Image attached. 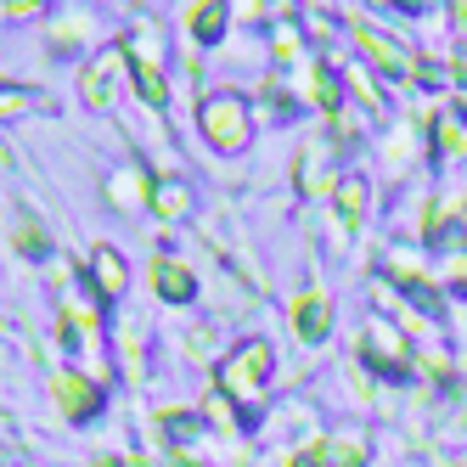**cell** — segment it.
Returning <instances> with one entry per match:
<instances>
[{
    "mask_svg": "<svg viewBox=\"0 0 467 467\" xmlns=\"http://www.w3.org/2000/svg\"><path fill=\"white\" fill-rule=\"evenodd\" d=\"M197 119H203L209 141H214V147H225V152L248 141V108H243V96H237V90H214V96H203Z\"/></svg>",
    "mask_w": 467,
    "mask_h": 467,
    "instance_id": "cell-1",
    "label": "cell"
},
{
    "mask_svg": "<svg viewBox=\"0 0 467 467\" xmlns=\"http://www.w3.org/2000/svg\"><path fill=\"white\" fill-rule=\"evenodd\" d=\"M360 355L378 366L383 378H406L411 372V344L394 321H366V338H360Z\"/></svg>",
    "mask_w": 467,
    "mask_h": 467,
    "instance_id": "cell-2",
    "label": "cell"
},
{
    "mask_svg": "<svg viewBox=\"0 0 467 467\" xmlns=\"http://www.w3.org/2000/svg\"><path fill=\"white\" fill-rule=\"evenodd\" d=\"M265 378H271V349H265V344H243L237 360L225 366V389H237L243 400H254Z\"/></svg>",
    "mask_w": 467,
    "mask_h": 467,
    "instance_id": "cell-3",
    "label": "cell"
},
{
    "mask_svg": "<svg viewBox=\"0 0 467 467\" xmlns=\"http://www.w3.org/2000/svg\"><path fill=\"white\" fill-rule=\"evenodd\" d=\"M57 400H62V411H68L74 422H85V417L102 411V394H96L85 378H74V372H62V378H57Z\"/></svg>",
    "mask_w": 467,
    "mask_h": 467,
    "instance_id": "cell-4",
    "label": "cell"
},
{
    "mask_svg": "<svg viewBox=\"0 0 467 467\" xmlns=\"http://www.w3.org/2000/svg\"><path fill=\"white\" fill-rule=\"evenodd\" d=\"M293 321H298V332H305V344H321L327 332H332V305H327L321 293H305L293 305Z\"/></svg>",
    "mask_w": 467,
    "mask_h": 467,
    "instance_id": "cell-5",
    "label": "cell"
},
{
    "mask_svg": "<svg viewBox=\"0 0 467 467\" xmlns=\"http://www.w3.org/2000/svg\"><path fill=\"white\" fill-rule=\"evenodd\" d=\"M152 282H158V293L170 298V305H186V298L197 293V276L186 271V265H175V259H158L152 265Z\"/></svg>",
    "mask_w": 467,
    "mask_h": 467,
    "instance_id": "cell-6",
    "label": "cell"
},
{
    "mask_svg": "<svg viewBox=\"0 0 467 467\" xmlns=\"http://www.w3.org/2000/svg\"><path fill=\"white\" fill-rule=\"evenodd\" d=\"M321 152H327V141H321V136H316L305 152H298V192H310V197L332 192V175L321 170Z\"/></svg>",
    "mask_w": 467,
    "mask_h": 467,
    "instance_id": "cell-7",
    "label": "cell"
},
{
    "mask_svg": "<svg viewBox=\"0 0 467 467\" xmlns=\"http://www.w3.org/2000/svg\"><path fill=\"white\" fill-rule=\"evenodd\" d=\"M360 46H366V57H372V62H378V68H383L389 79H400V74H406V51H400L389 35H372V28H360Z\"/></svg>",
    "mask_w": 467,
    "mask_h": 467,
    "instance_id": "cell-8",
    "label": "cell"
},
{
    "mask_svg": "<svg viewBox=\"0 0 467 467\" xmlns=\"http://www.w3.org/2000/svg\"><path fill=\"white\" fill-rule=\"evenodd\" d=\"M366 456H372V451L360 445V433H338V440L321 445V462L327 467H366Z\"/></svg>",
    "mask_w": 467,
    "mask_h": 467,
    "instance_id": "cell-9",
    "label": "cell"
},
{
    "mask_svg": "<svg viewBox=\"0 0 467 467\" xmlns=\"http://www.w3.org/2000/svg\"><path fill=\"white\" fill-rule=\"evenodd\" d=\"M147 203H152L158 214H170V220H175V214H186L192 192H186L181 181H152V186H147Z\"/></svg>",
    "mask_w": 467,
    "mask_h": 467,
    "instance_id": "cell-10",
    "label": "cell"
},
{
    "mask_svg": "<svg viewBox=\"0 0 467 467\" xmlns=\"http://www.w3.org/2000/svg\"><path fill=\"white\" fill-rule=\"evenodd\" d=\"M338 214H344V225H360V214H366V181L360 175H349L338 186Z\"/></svg>",
    "mask_w": 467,
    "mask_h": 467,
    "instance_id": "cell-11",
    "label": "cell"
},
{
    "mask_svg": "<svg viewBox=\"0 0 467 467\" xmlns=\"http://www.w3.org/2000/svg\"><path fill=\"white\" fill-rule=\"evenodd\" d=\"M96 282H102V293H124V265H119V254L113 248H96Z\"/></svg>",
    "mask_w": 467,
    "mask_h": 467,
    "instance_id": "cell-12",
    "label": "cell"
},
{
    "mask_svg": "<svg viewBox=\"0 0 467 467\" xmlns=\"http://www.w3.org/2000/svg\"><path fill=\"white\" fill-rule=\"evenodd\" d=\"M225 6H192L186 23H192V35H203V40H220V28H225Z\"/></svg>",
    "mask_w": 467,
    "mask_h": 467,
    "instance_id": "cell-13",
    "label": "cell"
},
{
    "mask_svg": "<svg viewBox=\"0 0 467 467\" xmlns=\"http://www.w3.org/2000/svg\"><path fill=\"white\" fill-rule=\"evenodd\" d=\"M440 147H445V152H467V130H462L456 119H440Z\"/></svg>",
    "mask_w": 467,
    "mask_h": 467,
    "instance_id": "cell-14",
    "label": "cell"
},
{
    "mask_svg": "<svg viewBox=\"0 0 467 467\" xmlns=\"http://www.w3.org/2000/svg\"><path fill=\"white\" fill-rule=\"evenodd\" d=\"M28 102H35V96H23V90H17V96H12V90H0V119H6V113H23Z\"/></svg>",
    "mask_w": 467,
    "mask_h": 467,
    "instance_id": "cell-15",
    "label": "cell"
},
{
    "mask_svg": "<svg viewBox=\"0 0 467 467\" xmlns=\"http://www.w3.org/2000/svg\"><path fill=\"white\" fill-rule=\"evenodd\" d=\"M287 467H327V462H321V445H310V451H298V456H293Z\"/></svg>",
    "mask_w": 467,
    "mask_h": 467,
    "instance_id": "cell-16",
    "label": "cell"
},
{
    "mask_svg": "<svg viewBox=\"0 0 467 467\" xmlns=\"http://www.w3.org/2000/svg\"><path fill=\"white\" fill-rule=\"evenodd\" d=\"M456 85H467V51H456Z\"/></svg>",
    "mask_w": 467,
    "mask_h": 467,
    "instance_id": "cell-17",
    "label": "cell"
},
{
    "mask_svg": "<svg viewBox=\"0 0 467 467\" xmlns=\"http://www.w3.org/2000/svg\"><path fill=\"white\" fill-rule=\"evenodd\" d=\"M456 23H462V28H467V6H456Z\"/></svg>",
    "mask_w": 467,
    "mask_h": 467,
    "instance_id": "cell-18",
    "label": "cell"
}]
</instances>
